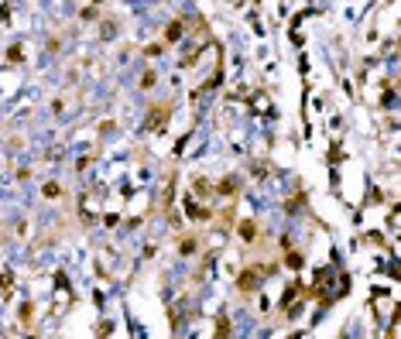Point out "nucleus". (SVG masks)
Masks as SVG:
<instances>
[{
    "label": "nucleus",
    "instance_id": "f257e3e1",
    "mask_svg": "<svg viewBox=\"0 0 401 339\" xmlns=\"http://www.w3.org/2000/svg\"><path fill=\"white\" fill-rule=\"evenodd\" d=\"M250 288H257V274H254V271H247V274L240 278V291H250Z\"/></svg>",
    "mask_w": 401,
    "mask_h": 339
},
{
    "label": "nucleus",
    "instance_id": "f03ea898",
    "mask_svg": "<svg viewBox=\"0 0 401 339\" xmlns=\"http://www.w3.org/2000/svg\"><path fill=\"white\" fill-rule=\"evenodd\" d=\"M182 254H196V240H182Z\"/></svg>",
    "mask_w": 401,
    "mask_h": 339
}]
</instances>
